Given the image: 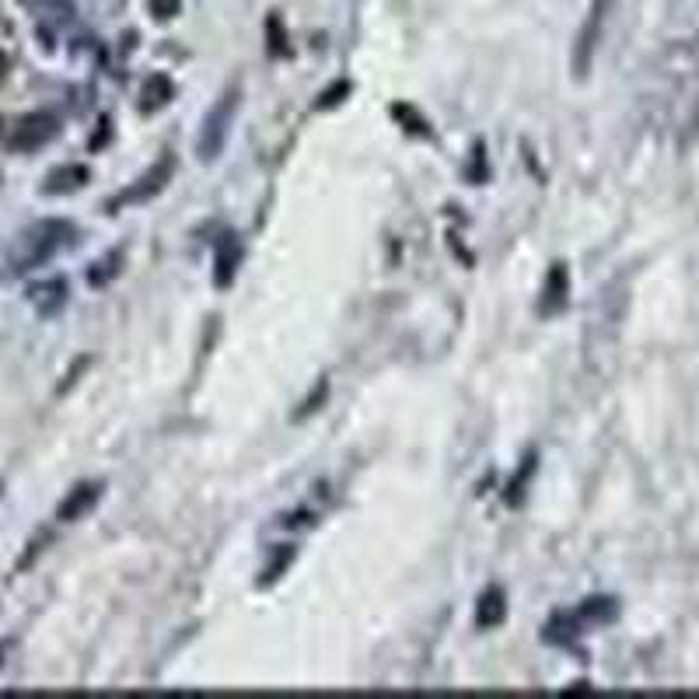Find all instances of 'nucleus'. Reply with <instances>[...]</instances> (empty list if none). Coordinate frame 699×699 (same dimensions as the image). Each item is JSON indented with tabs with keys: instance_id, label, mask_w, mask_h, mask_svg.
<instances>
[{
	"instance_id": "obj_18",
	"label": "nucleus",
	"mask_w": 699,
	"mask_h": 699,
	"mask_svg": "<svg viewBox=\"0 0 699 699\" xmlns=\"http://www.w3.org/2000/svg\"><path fill=\"white\" fill-rule=\"evenodd\" d=\"M350 92V84L347 81H339L333 92H322V98H318V109H326V105H336V102H343V95Z\"/></svg>"
},
{
	"instance_id": "obj_6",
	"label": "nucleus",
	"mask_w": 699,
	"mask_h": 699,
	"mask_svg": "<svg viewBox=\"0 0 699 699\" xmlns=\"http://www.w3.org/2000/svg\"><path fill=\"white\" fill-rule=\"evenodd\" d=\"M102 490H105L102 482H78V487L60 500L57 517L60 522H81V517L98 504Z\"/></svg>"
},
{
	"instance_id": "obj_17",
	"label": "nucleus",
	"mask_w": 699,
	"mask_h": 699,
	"mask_svg": "<svg viewBox=\"0 0 699 699\" xmlns=\"http://www.w3.org/2000/svg\"><path fill=\"white\" fill-rule=\"evenodd\" d=\"M291 560H294V549H283L280 557H277V563H273V567H266V573H263V581H259V584H273V581L280 578V573H283L287 567H291Z\"/></svg>"
},
{
	"instance_id": "obj_9",
	"label": "nucleus",
	"mask_w": 699,
	"mask_h": 699,
	"mask_svg": "<svg viewBox=\"0 0 699 699\" xmlns=\"http://www.w3.org/2000/svg\"><path fill=\"white\" fill-rule=\"evenodd\" d=\"M242 266V245L235 242V235H224V242L218 245V266H213V283L218 287H231Z\"/></svg>"
},
{
	"instance_id": "obj_11",
	"label": "nucleus",
	"mask_w": 699,
	"mask_h": 699,
	"mask_svg": "<svg viewBox=\"0 0 699 699\" xmlns=\"http://www.w3.org/2000/svg\"><path fill=\"white\" fill-rule=\"evenodd\" d=\"M508 616V602H504V591L500 587H490L487 595L479 598L476 605V626L479 630H493V626H500Z\"/></svg>"
},
{
	"instance_id": "obj_12",
	"label": "nucleus",
	"mask_w": 699,
	"mask_h": 699,
	"mask_svg": "<svg viewBox=\"0 0 699 699\" xmlns=\"http://www.w3.org/2000/svg\"><path fill=\"white\" fill-rule=\"evenodd\" d=\"M172 92H175V88H172V81H168L165 74L148 78V81H143V88H140V109H143V113L161 109V105H168Z\"/></svg>"
},
{
	"instance_id": "obj_14",
	"label": "nucleus",
	"mask_w": 699,
	"mask_h": 699,
	"mask_svg": "<svg viewBox=\"0 0 699 699\" xmlns=\"http://www.w3.org/2000/svg\"><path fill=\"white\" fill-rule=\"evenodd\" d=\"M578 616L591 619V622H608V619H616V602L613 598H587Z\"/></svg>"
},
{
	"instance_id": "obj_10",
	"label": "nucleus",
	"mask_w": 699,
	"mask_h": 699,
	"mask_svg": "<svg viewBox=\"0 0 699 699\" xmlns=\"http://www.w3.org/2000/svg\"><path fill=\"white\" fill-rule=\"evenodd\" d=\"M88 183V168L84 165H63V168H53L46 175V186L43 193L49 196H67V193H74Z\"/></svg>"
},
{
	"instance_id": "obj_15",
	"label": "nucleus",
	"mask_w": 699,
	"mask_h": 699,
	"mask_svg": "<svg viewBox=\"0 0 699 699\" xmlns=\"http://www.w3.org/2000/svg\"><path fill=\"white\" fill-rule=\"evenodd\" d=\"M119 263H123V253H119V248H116V253H109V256H105V259H98V263H95V270L88 273V280H92V287L109 283V280L119 273Z\"/></svg>"
},
{
	"instance_id": "obj_5",
	"label": "nucleus",
	"mask_w": 699,
	"mask_h": 699,
	"mask_svg": "<svg viewBox=\"0 0 699 699\" xmlns=\"http://www.w3.org/2000/svg\"><path fill=\"white\" fill-rule=\"evenodd\" d=\"M60 133V127H57V119L53 116H46V113H28V116H22L18 119V127H14V133H11V148L14 151H39V148H46V143Z\"/></svg>"
},
{
	"instance_id": "obj_3",
	"label": "nucleus",
	"mask_w": 699,
	"mask_h": 699,
	"mask_svg": "<svg viewBox=\"0 0 699 699\" xmlns=\"http://www.w3.org/2000/svg\"><path fill=\"white\" fill-rule=\"evenodd\" d=\"M608 11H613V0H591V8L584 14V22L578 28V39H573V78H587L591 63H595V53L602 46Z\"/></svg>"
},
{
	"instance_id": "obj_7",
	"label": "nucleus",
	"mask_w": 699,
	"mask_h": 699,
	"mask_svg": "<svg viewBox=\"0 0 699 699\" xmlns=\"http://www.w3.org/2000/svg\"><path fill=\"white\" fill-rule=\"evenodd\" d=\"M567 294H570V273H567V266H563V263H557V266H552V270H549V277H546L539 312H543V315H557V312H563Z\"/></svg>"
},
{
	"instance_id": "obj_1",
	"label": "nucleus",
	"mask_w": 699,
	"mask_h": 699,
	"mask_svg": "<svg viewBox=\"0 0 699 699\" xmlns=\"http://www.w3.org/2000/svg\"><path fill=\"white\" fill-rule=\"evenodd\" d=\"M74 238H78V228L67 224V221H39V224H32L11 245L8 273L11 277H22V273L35 270V266H43L46 259H53L63 245H70Z\"/></svg>"
},
{
	"instance_id": "obj_19",
	"label": "nucleus",
	"mask_w": 699,
	"mask_h": 699,
	"mask_svg": "<svg viewBox=\"0 0 699 699\" xmlns=\"http://www.w3.org/2000/svg\"><path fill=\"white\" fill-rule=\"evenodd\" d=\"M0 490H4V487H0Z\"/></svg>"
},
{
	"instance_id": "obj_8",
	"label": "nucleus",
	"mask_w": 699,
	"mask_h": 699,
	"mask_svg": "<svg viewBox=\"0 0 699 699\" xmlns=\"http://www.w3.org/2000/svg\"><path fill=\"white\" fill-rule=\"evenodd\" d=\"M32 304L39 308V315H57L63 304H67V280H46V283H35L32 291H28Z\"/></svg>"
},
{
	"instance_id": "obj_13",
	"label": "nucleus",
	"mask_w": 699,
	"mask_h": 699,
	"mask_svg": "<svg viewBox=\"0 0 699 699\" xmlns=\"http://www.w3.org/2000/svg\"><path fill=\"white\" fill-rule=\"evenodd\" d=\"M22 4L35 14V18H49L57 25H70L74 22V4L70 0H22Z\"/></svg>"
},
{
	"instance_id": "obj_16",
	"label": "nucleus",
	"mask_w": 699,
	"mask_h": 699,
	"mask_svg": "<svg viewBox=\"0 0 699 699\" xmlns=\"http://www.w3.org/2000/svg\"><path fill=\"white\" fill-rule=\"evenodd\" d=\"M148 8L158 22H172V18L183 11V0H148Z\"/></svg>"
},
{
	"instance_id": "obj_4",
	"label": "nucleus",
	"mask_w": 699,
	"mask_h": 699,
	"mask_svg": "<svg viewBox=\"0 0 699 699\" xmlns=\"http://www.w3.org/2000/svg\"><path fill=\"white\" fill-rule=\"evenodd\" d=\"M172 172H175V158L172 154H165L158 161V165H151L148 172H143L137 183L130 186V189H123L116 200H113V210H119V207H133V203H148L151 196H158L161 189L168 186V178H172Z\"/></svg>"
},
{
	"instance_id": "obj_2",
	"label": "nucleus",
	"mask_w": 699,
	"mask_h": 699,
	"mask_svg": "<svg viewBox=\"0 0 699 699\" xmlns=\"http://www.w3.org/2000/svg\"><path fill=\"white\" fill-rule=\"evenodd\" d=\"M238 105H242V88L238 84L224 88L221 98L210 105V113L203 119V130H200V140H196V154H200V161L221 158L224 143L231 137V127H235V119H238Z\"/></svg>"
}]
</instances>
